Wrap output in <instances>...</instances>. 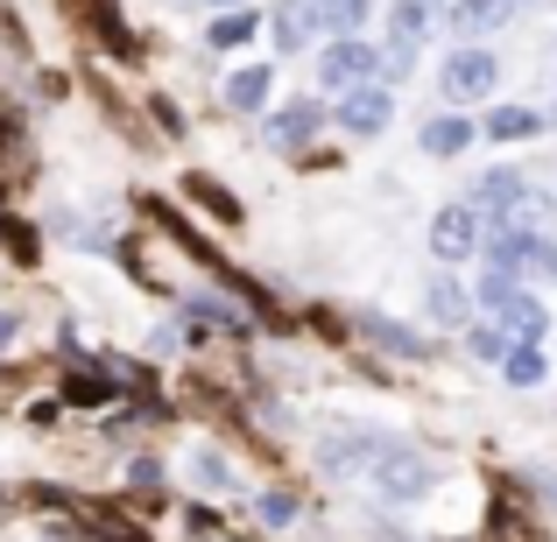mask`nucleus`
<instances>
[{"mask_svg":"<svg viewBox=\"0 0 557 542\" xmlns=\"http://www.w3.org/2000/svg\"><path fill=\"white\" fill-rule=\"evenodd\" d=\"M368 479H374L381 507H417V501H431V487H437V465L423 458L417 444L388 437V444H381V458L368 465Z\"/></svg>","mask_w":557,"mask_h":542,"instance_id":"obj_1","label":"nucleus"},{"mask_svg":"<svg viewBox=\"0 0 557 542\" xmlns=\"http://www.w3.org/2000/svg\"><path fill=\"white\" fill-rule=\"evenodd\" d=\"M437 92H445L451 113H459V106H480V99H494V92H502V56L480 50V42H459V50L437 64Z\"/></svg>","mask_w":557,"mask_h":542,"instance_id":"obj_2","label":"nucleus"},{"mask_svg":"<svg viewBox=\"0 0 557 542\" xmlns=\"http://www.w3.org/2000/svg\"><path fill=\"white\" fill-rule=\"evenodd\" d=\"M388 430H368V423H346V430L318 437V472L325 479H368V465L381 458Z\"/></svg>","mask_w":557,"mask_h":542,"instance_id":"obj_3","label":"nucleus"},{"mask_svg":"<svg viewBox=\"0 0 557 542\" xmlns=\"http://www.w3.org/2000/svg\"><path fill=\"white\" fill-rule=\"evenodd\" d=\"M374 78H381V50H374L368 36H339V42L318 50V85H325L332 99L360 92V85H374Z\"/></svg>","mask_w":557,"mask_h":542,"instance_id":"obj_4","label":"nucleus"},{"mask_svg":"<svg viewBox=\"0 0 557 542\" xmlns=\"http://www.w3.org/2000/svg\"><path fill=\"white\" fill-rule=\"evenodd\" d=\"M388 121H395V85H360V92H339L332 99V127H339L346 141H374V135H388Z\"/></svg>","mask_w":557,"mask_h":542,"instance_id":"obj_5","label":"nucleus"},{"mask_svg":"<svg viewBox=\"0 0 557 542\" xmlns=\"http://www.w3.org/2000/svg\"><path fill=\"white\" fill-rule=\"evenodd\" d=\"M480 240H487V218H480L466 198H451L445 212H431V254L445 261V268L473 261V254H480Z\"/></svg>","mask_w":557,"mask_h":542,"instance_id":"obj_6","label":"nucleus"},{"mask_svg":"<svg viewBox=\"0 0 557 542\" xmlns=\"http://www.w3.org/2000/svg\"><path fill=\"white\" fill-rule=\"evenodd\" d=\"M325 121H332L325 99H283V106L261 113V141H269V149H304V141L325 135Z\"/></svg>","mask_w":557,"mask_h":542,"instance_id":"obj_7","label":"nucleus"},{"mask_svg":"<svg viewBox=\"0 0 557 542\" xmlns=\"http://www.w3.org/2000/svg\"><path fill=\"white\" fill-rule=\"evenodd\" d=\"M473 135H480V127L466 121V113H451V106H445V113H431V121L417 127V149L431 155V163H451V155L473 149Z\"/></svg>","mask_w":557,"mask_h":542,"instance_id":"obj_8","label":"nucleus"},{"mask_svg":"<svg viewBox=\"0 0 557 542\" xmlns=\"http://www.w3.org/2000/svg\"><path fill=\"white\" fill-rule=\"evenodd\" d=\"M423 317H431L437 331H459L466 317H473V289L459 282V275H431V289H423Z\"/></svg>","mask_w":557,"mask_h":542,"instance_id":"obj_9","label":"nucleus"},{"mask_svg":"<svg viewBox=\"0 0 557 542\" xmlns=\"http://www.w3.org/2000/svg\"><path fill=\"white\" fill-rule=\"evenodd\" d=\"M354 325L368 331L381 353H395V360H409V366H417V360H431V339H423L417 325H395V317H381V311H360Z\"/></svg>","mask_w":557,"mask_h":542,"instance_id":"obj_10","label":"nucleus"},{"mask_svg":"<svg viewBox=\"0 0 557 542\" xmlns=\"http://www.w3.org/2000/svg\"><path fill=\"white\" fill-rule=\"evenodd\" d=\"M508 14H516V0H451V8H445V28L459 42H480L487 28H502Z\"/></svg>","mask_w":557,"mask_h":542,"instance_id":"obj_11","label":"nucleus"},{"mask_svg":"<svg viewBox=\"0 0 557 542\" xmlns=\"http://www.w3.org/2000/svg\"><path fill=\"white\" fill-rule=\"evenodd\" d=\"M269 42H275V56H297L304 42H311V28H318V14H311V0H283V8L269 14Z\"/></svg>","mask_w":557,"mask_h":542,"instance_id":"obj_12","label":"nucleus"},{"mask_svg":"<svg viewBox=\"0 0 557 542\" xmlns=\"http://www.w3.org/2000/svg\"><path fill=\"white\" fill-rule=\"evenodd\" d=\"M269 99H275V71L269 64H240L226 78V106L233 113H269Z\"/></svg>","mask_w":557,"mask_h":542,"instance_id":"obj_13","label":"nucleus"},{"mask_svg":"<svg viewBox=\"0 0 557 542\" xmlns=\"http://www.w3.org/2000/svg\"><path fill=\"white\" fill-rule=\"evenodd\" d=\"M311 14H318V28L339 42V36H360V28H368L374 0H311Z\"/></svg>","mask_w":557,"mask_h":542,"instance_id":"obj_14","label":"nucleus"},{"mask_svg":"<svg viewBox=\"0 0 557 542\" xmlns=\"http://www.w3.org/2000/svg\"><path fill=\"white\" fill-rule=\"evenodd\" d=\"M255 36H261V14H247V8H219L212 28H205V42H212V50H247Z\"/></svg>","mask_w":557,"mask_h":542,"instance_id":"obj_15","label":"nucleus"},{"mask_svg":"<svg viewBox=\"0 0 557 542\" xmlns=\"http://www.w3.org/2000/svg\"><path fill=\"white\" fill-rule=\"evenodd\" d=\"M190 479H198L205 493H240V472H233V458H226V451H212V444L190 451Z\"/></svg>","mask_w":557,"mask_h":542,"instance_id":"obj_16","label":"nucleus"},{"mask_svg":"<svg viewBox=\"0 0 557 542\" xmlns=\"http://www.w3.org/2000/svg\"><path fill=\"white\" fill-rule=\"evenodd\" d=\"M480 135H487V141H530V135H544V113H530V106H494Z\"/></svg>","mask_w":557,"mask_h":542,"instance_id":"obj_17","label":"nucleus"},{"mask_svg":"<svg viewBox=\"0 0 557 542\" xmlns=\"http://www.w3.org/2000/svg\"><path fill=\"white\" fill-rule=\"evenodd\" d=\"M544 374H550L544 345H508V353H502V380H508V388H544Z\"/></svg>","mask_w":557,"mask_h":542,"instance_id":"obj_18","label":"nucleus"},{"mask_svg":"<svg viewBox=\"0 0 557 542\" xmlns=\"http://www.w3.org/2000/svg\"><path fill=\"white\" fill-rule=\"evenodd\" d=\"M522 282H557V240H544V232L530 240V268H522Z\"/></svg>","mask_w":557,"mask_h":542,"instance_id":"obj_19","label":"nucleus"},{"mask_svg":"<svg viewBox=\"0 0 557 542\" xmlns=\"http://www.w3.org/2000/svg\"><path fill=\"white\" fill-rule=\"evenodd\" d=\"M71 402H113V394H121V388H113V374H71Z\"/></svg>","mask_w":557,"mask_h":542,"instance_id":"obj_20","label":"nucleus"},{"mask_svg":"<svg viewBox=\"0 0 557 542\" xmlns=\"http://www.w3.org/2000/svg\"><path fill=\"white\" fill-rule=\"evenodd\" d=\"M466 353H473V360H487V366H502L508 339H502V331H494V325H473V331H466Z\"/></svg>","mask_w":557,"mask_h":542,"instance_id":"obj_21","label":"nucleus"},{"mask_svg":"<svg viewBox=\"0 0 557 542\" xmlns=\"http://www.w3.org/2000/svg\"><path fill=\"white\" fill-rule=\"evenodd\" d=\"M255 515L269 521V529H289V521H297V493H261Z\"/></svg>","mask_w":557,"mask_h":542,"instance_id":"obj_22","label":"nucleus"},{"mask_svg":"<svg viewBox=\"0 0 557 542\" xmlns=\"http://www.w3.org/2000/svg\"><path fill=\"white\" fill-rule=\"evenodd\" d=\"M177 345H184V325H156L149 331V353H177Z\"/></svg>","mask_w":557,"mask_h":542,"instance_id":"obj_23","label":"nucleus"},{"mask_svg":"<svg viewBox=\"0 0 557 542\" xmlns=\"http://www.w3.org/2000/svg\"><path fill=\"white\" fill-rule=\"evenodd\" d=\"M14 331H22V317H14V311H0V345H14Z\"/></svg>","mask_w":557,"mask_h":542,"instance_id":"obj_24","label":"nucleus"},{"mask_svg":"<svg viewBox=\"0 0 557 542\" xmlns=\"http://www.w3.org/2000/svg\"><path fill=\"white\" fill-rule=\"evenodd\" d=\"M205 8H240V0H205Z\"/></svg>","mask_w":557,"mask_h":542,"instance_id":"obj_25","label":"nucleus"},{"mask_svg":"<svg viewBox=\"0 0 557 542\" xmlns=\"http://www.w3.org/2000/svg\"><path fill=\"white\" fill-rule=\"evenodd\" d=\"M423 8H451V0H423Z\"/></svg>","mask_w":557,"mask_h":542,"instance_id":"obj_26","label":"nucleus"},{"mask_svg":"<svg viewBox=\"0 0 557 542\" xmlns=\"http://www.w3.org/2000/svg\"><path fill=\"white\" fill-rule=\"evenodd\" d=\"M170 8H190V0H170Z\"/></svg>","mask_w":557,"mask_h":542,"instance_id":"obj_27","label":"nucleus"},{"mask_svg":"<svg viewBox=\"0 0 557 542\" xmlns=\"http://www.w3.org/2000/svg\"><path fill=\"white\" fill-rule=\"evenodd\" d=\"M550 121H557V113H550Z\"/></svg>","mask_w":557,"mask_h":542,"instance_id":"obj_28","label":"nucleus"}]
</instances>
